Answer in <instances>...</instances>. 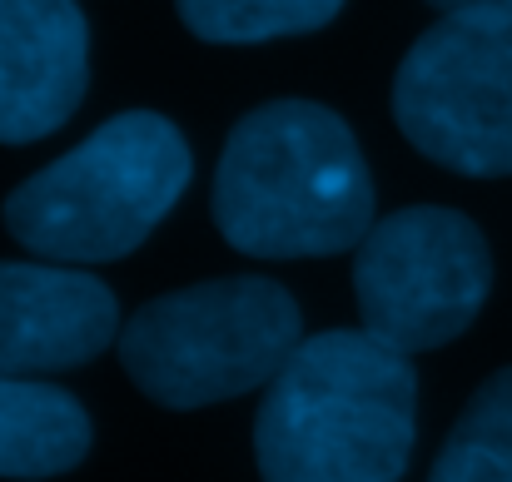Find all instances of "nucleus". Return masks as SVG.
Here are the masks:
<instances>
[{
    "label": "nucleus",
    "instance_id": "nucleus-4",
    "mask_svg": "<svg viewBox=\"0 0 512 482\" xmlns=\"http://www.w3.org/2000/svg\"><path fill=\"white\" fill-rule=\"evenodd\" d=\"M299 333L304 319L284 284L229 274L135 309L120 333V363L145 398L184 413L274 383L299 353Z\"/></svg>",
    "mask_w": 512,
    "mask_h": 482
},
{
    "label": "nucleus",
    "instance_id": "nucleus-6",
    "mask_svg": "<svg viewBox=\"0 0 512 482\" xmlns=\"http://www.w3.org/2000/svg\"><path fill=\"white\" fill-rule=\"evenodd\" d=\"M493 289L483 229L438 204H413L368 229L353 249V299L373 338L428 353L468 333Z\"/></svg>",
    "mask_w": 512,
    "mask_h": 482
},
{
    "label": "nucleus",
    "instance_id": "nucleus-3",
    "mask_svg": "<svg viewBox=\"0 0 512 482\" xmlns=\"http://www.w3.org/2000/svg\"><path fill=\"white\" fill-rule=\"evenodd\" d=\"M189 174L184 135L155 110H130L15 184L5 229L45 264H110L160 229Z\"/></svg>",
    "mask_w": 512,
    "mask_h": 482
},
{
    "label": "nucleus",
    "instance_id": "nucleus-5",
    "mask_svg": "<svg viewBox=\"0 0 512 482\" xmlns=\"http://www.w3.org/2000/svg\"><path fill=\"white\" fill-rule=\"evenodd\" d=\"M393 120L413 150L453 174H512V10L428 25L398 65Z\"/></svg>",
    "mask_w": 512,
    "mask_h": 482
},
{
    "label": "nucleus",
    "instance_id": "nucleus-1",
    "mask_svg": "<svg viewBox=\"0 0 512 482\" xmlns=\"http://www.w3.org/2000/svg\"><path fill=\"white\" fill-rule=\"evenodd\" d=\"M418 433L413 358L368 328L299 343L254 418L264 482H398Z\"/></svg>",
    "mask_w": 512,
    "mask_h": 482
},
{
    "label": "nucleus",
    "instance_id": "nucleus-9",
    "mask_svg": "<svg viewBox=\"0 0 512 482\" xmlns=\"http://www.w3.org/2000/svg\"><path fill=\"white\" fill-rule=\"evenodd\" d=\"M90 453L85 408L40 378H0V478H60Z\"/></svg>",
    "mask_w": 512,
    "mask_h": 482
},
{
    "label": "nucleus",
    "instance_id": "nucleus-7",
    "mask_svg": "<svg viewBox=\"0 0 512 482\" xmlns=\"http://www.w3.org/2000/svg\"><path fill=\"white\" fill-rule=\"evenodd\" d=\"M90 30L75 0H0V145L60 130L85 100Z\"/></svg>",
    "mask_w": 512,
    "mask_h": 482
},
{
    "label": "nucleus",
    "instance_id": "nucleus-12",
    "mask_svg": "<svg viewBox=\"0 0 512 482\" xmlns=\"http://www.w3.org/2000/svg\"><path fill=\"white\" fill-rule=\"evenodd\" d=\"M443 15H468V10H512V0H428Z\"/></svg>",
    "mask_w": 512,
    "mask_h": 482
},
{
    "label": "nucleus",
    "instance_id": "nucleus-2",
    "mask_svg": "<svg viewBox=\"0 0 512 482\" xmlns=\"http://www.w3.org/2000/svg\"><path fill=\"white\" fill-rule=\"evenodd\" d=\"M214 224L254 259L358 249L373 229V179L353 130L314 100L249 110L214 169Z\"/></svg>",
    "mask_w": 512,
    "mask_h": 482
},
{
    "label": "nucleus",
    "instance_id": "nucleus-10",
    "mask_svg": "<svg viewBox=\"0 0 512 482\" xmlns=\"http://www.w3.org/2000/svg\"><path fill=\"white\" fill-rule=\"evenodd\" d=\"M428 482H512V368L473 393Z\"/></svg>",
    "mask_w": 512,
    "mask_h": 482
},
{
    "label": "nucleus",
    "instance_id": "nucleus-8",
    "mask_svg": "<svg viewBox=\"0 0 512 482\" xmlns=\"http://www.w3.org/2000/svg\"><path fill=\"white\" fill-rule=\"evenodd\" d=\"M120 328L115 294L75 269L0 264V378H45L90 363Z\"/></svg>",
    "mask_w": 512,
    "mask_h": 482
},
{
    "label": "nucleus",
    "instance_id": "nucleus-11",
    "mask_svg": "<svg viewBox=\"0 0 512 482\" xmlns=\"http://www.w3.org/2000/svg\"><path fill=\"white\" fill-rule=\"evenodd\" d=\"M179 20L214 45H259L279 35L319 30L339 15L343 0H174Z\"/></svg>",
    "mask_w": 512,
    "mask_h": 482
}]
</instances>
